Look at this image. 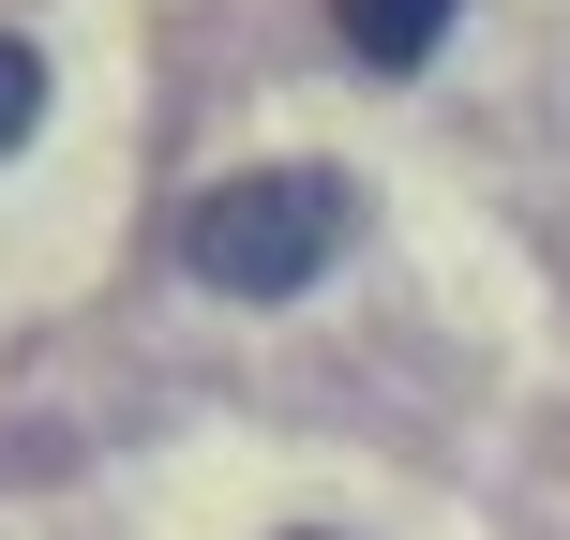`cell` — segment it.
Instances as JSON below:
<instances>
[{
    "mask_svg": "<svg viewBox=\"0 0 570 540\" xmlns=\"http://www.w3.org/2000/svg\"><path fill=\"white\" fill-rule=\"evenodd\" d=\"M345 226H361L345 166H240L180 210V271L226 285V301H285V285H315L345 256Z\"/></svg>",
    "mask_w": 570,
    "mask_h": 540,
    "instance_id": "6da1fadb",
    "label": "cell"
},
{
    "mask_svg": "<svg viewBox=\"0 0 570 540\" xmlns=\"http://www.w3.org/2000/svg\"><path fill=\"white\" fill-rule=\"evenodd\" d=\"M451 16H465V0H331V30L375 60V76H421V60L451 46Z\"/></svg>",
    "mask_w": 570,
    "mask_h": 540,
    "instance_id": "7a4b0ae2",
    "label": "cell"
},
{
    "mask_svg": "<svg viewBox=\"0 0 570 540\" xmlns=\"http://www.w3.org/2000/svg\"><path fill=\"white\" fill-rule=\"evenodd\" d=\"M30 120H46V60H30V46H16V30H0V150H16V136H30Z\"/></svg>",
    "mask_w": 570,
    "mask_h": 540,
    "instance_id": "3957f363",
    "label": "cell"
}]
</instances>
